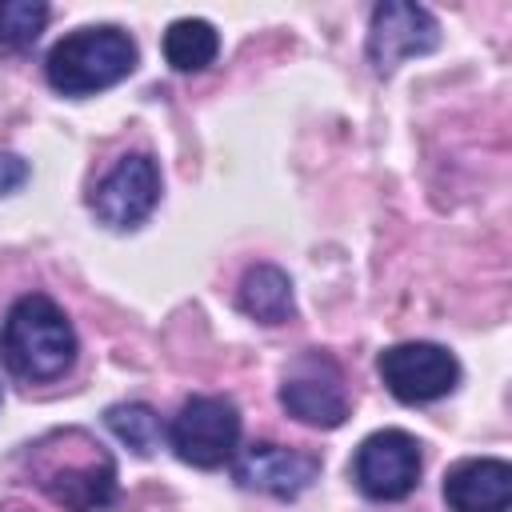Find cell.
<instances>
[{"label": "cell", "mask_w": 512, "mask_h": 512, "mask_svg": "<svg viewBox=\"0 0 512 512\" xmlns=\"http://www.w3.org/2000/svg\"><path fill=\"white\" fill-rule=\"evenodd\" d=\"M28 484L64 512H104L116 504V460L84 428H56L20 452Z\"/></svg>", "instance_id": "1"}, {"label": "cell", "mask_w": 512, "mask_h": 512, "mask_svg": "<svg viewBox=\"0 0 512 512\" xmlns=\"http://www.w3.org/2000/svg\"><path fill=\"white\" fill-rule=\"evenodd\" d=\"M0 360L20 380H60L76 360V328L52 296L28 292L8 308L0 324Z\"/></svg>", "instance_id": "2"}, {"label": "cell", "mask_w": 512, "mask_h": 512, "mask_svg": "<svg viewBox=\"0 0 512 512\" xmlns=\"http://www.w3.org/2000/svg\"><path fill=\"white\" fill-rule=\"evenodd\" d=\"M136 68V40L116 24L76 28L52 44L44 76L60 96H92L120 84Z\"/></svg>", "instance_id": "3"}, {"label": "cell", "mask_w": 512, "mask_h": 512, "mask_svg": "<svg viewBox=\"0 0 512 512\" xmlns=\"http://www.w3.org/2000/svg\"><path fill=\"white\" fill-rule=\"evenodd\" d=\"M172 452L192 468H220L240 444V408L228 396H188L168 424Z\"/></svg>", "instance_id": "4"}, {"label": "cell", "mask_w": 512, "mask_h": 512, "mask_svg": "<svg viewBox=\"0 0 512 512\" xmlns=\"http://www.w3.org/2000/svg\"><path fill=\"white\" fill-rule=\"evenodd\" d=\"M280 408L312 428H340L348 420L344 372L328 352H300L280 376Z\"/></svg>", "instance_id": "5"}, {"label": "cell", "mask_w": 512, "mask_h": 512, "mask_svg": "<svg viewBox=\"0 0 512 512\" xmlns=\"http://www.w3.org/2000/svg\"><path fill=\"white\" fill-rule=\"evenodd\" d=\"M376 372L400 404H432L460 384V360L432 340H404L384 348Z\"/></svg>", "instance_id": "6"}, {"label": "cell", "mask_w": 512, "mask_h": 512, "mask_svg": "<svg viewBox=\"0 0 512 512\" xmlns=\"http://www.w3.org/2000/svg\"><path fill=\"white\" fill-rule=\"evenodd\" d=\"M420 440L404 428H380L360 440L352 456V480L368 500H404L420 484Z\"/></svg>", "instance_id": "7"}, {"label": "cell", "mask_w": 512, "mask_h": 512, "mask_svg": "<svg viewBox=\"0 0 512 512\" xmlns=\"http://www.w3.org/2000/svg\"><path fill=\"white\" fill-rule=\"evenodd\" d=\"M440 48V20L412 0H384L372 8L368 24V64L388 76L408 56H428Z\"/></svg>", "instance_id": "8"}, {"label": "cell", "mask_w": 512, "mask_h": 512, "mask_svg": "<svg viewBox=\"0 0 512 512\" xmlns=\"http://www.w3.org/2000/svg\"><path fill=\"white\" fill-rule=\"evenodd\" d=\"M92 212L100 224L124 232L136 228L152 216V208L160 204V168L148 152H128L116 160V168L92 188L88 196Z\"/></svg>", "instance_id": "9"}, {"label": "cell", "mask_w": 512, "mask_h": 512, "mask_svg": "<svg viewBox=\"0 0 512 512\" xmlns=\"http://www.w3.org/2000/svg\"><path fill=\"white\" fill-rule=\"evenodd\" d=\"M232 476L248 492H264V496H276V500H296L320 476V456L304 452V448H284V444L260 440V444H248L244 452L232 456Z\"/></svg>", "instance_id": "10"}, {"label": "cell", "mask_w": 512, "mask_h": 512, "mask_svg": "<svg viewBox=\"0 0 512 512\" xmlns=\"http://www.w3.org/2000/svg\"><path fill=\"white\" fill-rule=\"evenodd\" d=\"M444 504L452 512H508L512 464L496 456H472L444 472Z\"/></svg>", "instance_id": "11"}, {"label": "cell", "mask_w": 512, "mask_h": 512, "mask_svg": "<svg viewBox=\"0 0 512 512\" xmlns=\"http://www.w3.org/2000/svg\"><path fill=\"white\" fill-rule=\"evenodd\" d=\"M236 304L244 316L260 324H288L296 316V296H292V276L276 264H252L240 280Z\"/></svg>", "instance_id": "12"}, {"label": "cell", "mask_w": 512, "mask_h": 512, "mask_svg": "<svg viewBox=\"0 0 512 512\" xmlns=\"http://www.w3.org/2000/svg\"><path fill=\"white\" fill-rule=\"evenodd\" d=\"M216 52H220V36L200 16L172 20L168 32H164V60L176 72H200V68H208L216 60Z\"/></svg>", "instance_id": "13"}, {"label": "cell", "mask_w": 512, "mask_h": 512, "mask_svg": "<svg viewBox=\"0 0 512 512\" xmlns=\"http://www.w3.org/2000/svg\"><path fill=\"white\" fill-rule=\"evenodd\" d=\"M104 424H108L112 436H116L120 444H128L136 456H152V452L160 448V440L168 436L164 424H160V416H156V408H148V404H112V408L104 412Z\"/></svg>", "instance_id": "14"}, {"label": "cell", "mask_w": 512, "mask_h": 512, "mask_svg": "<svg viewBox=\"0 0 512 512\" xmlns=\"http://www.w3.org/2000/svg\"><path fill=\"white\" fill-rule=\"evenodd\" d=\"M48 4L44 0H0V48L20 52L32 48L48 24Z\"/></svg>", "instance_id": "15"}, {"label": "cell", "mask_w": 512, "mask_h": 512, "mask_svg": "<svg viewBox=\"0 0 512 512\" xmlns=\"http://www.w3.org/2000/svg\"><path fill=\"white\" fill-rule=\"evenodd\" d=\"M28 176H32V168H28V160H24V156H16V152H0V196H8V192H16V188H24V184H28Z\"/></svg>", "instance_id": "16"}, {"label": "cell", "mask_w": 512, "mask_h": 512, "mask_svg": "<svg viewBox=\"0 0 512 512\" xmlns=\"http://www.w3.org/2000/svg\"><path fill=\"white\" fill-rule=\"evenodd\" d=\"M0 512H32V508L20 504V500H8V504H0Z\"/></svg>", "instance_id": "17"}, {"label": "cell", "mask_w": 512, "mask_h": 512, "mask_svg": "<svg viewBox=\"0 0 512 512\" xmlns=\"http://www.w3.org/2000/svg\"><path fill=\"white\" fill-rule=\"evenodd\" d=\"M0 404H4V388H0Z\"/></svg>", "instance_id": "18"}]
</instances>
